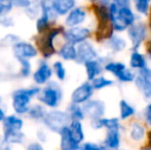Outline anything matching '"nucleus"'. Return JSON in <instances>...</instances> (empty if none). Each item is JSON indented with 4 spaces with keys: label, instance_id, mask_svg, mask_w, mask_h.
I'll return each mask as SVG.
<instances>
[{
    "label": "nucleus",
    "instance_id": "f257e3e1",
    "mask_svg": "<svg viewBox=\"0 0 151 150\" xmlns=\"http://www.w3.org/2000/svg\"><path fill=\"white\" fill-rule=\"evenodd\" d=\"M129 0H114L109 5L110 21L114 32L119 33L127 30L137 23V14L132 8Z\"/></svg>",
    "mask_w": 151,
    "mask_h": 150
},
{
    "label": "nucleus",
    "instance_id": "f03ea898",
    "mask_svg": "<svg viewBox=\"0 0 151 150\" xmlns=\"http://www.w3.org/2000/svg\"><path fill=\"white\" fill-rule=\"evenodd\" d=\"M64 32H65V29L62 26L50 27L44 32L40 33L37 36L34 37L36 46L44 59H50V57L56 54L54 40L60 34H64Z\"/></svg>",
    "mask_w": 151,
    "mask_h": 150
},
{
    "label": "nucleus",
    "instance_id": "7ed1b4c3",
    "mask_svg": "<svg viewBox=\"0 0 151 150\" xmlns=\"http://www.w3.org/2000/svg\"><path fill=\"white\" fill-rule=\"evenodd\" d=\"M40 90L38 88H21L12 93V108L18 114L28 113L30 109L31 98L35 95L39 94Z\"/></svg>",
    "mask_w": 151,
    "mask_h": 150
},
{
    "label": "nucleus",
    "instance_id": "20e7f679",
    "mask_svg": "<svg viewBox=\"0 0 151 150\" xmlns=\"http://www.w3.org/2000/svg\"><path fill=\"white\" fill-rule=\"evenodd\" d=\"M62 98H63V90L56 81L48 82L47 85L43 90H41L38 97L40 102L50 108L58 107L62 101Z\"/></svg>",
    "mask_w": 151,
    "mask_h": 150
},
{
    "label": "nucleus",
    "instance_id": "39448f33",
    "mask_svg": "<svg viewBox=\"0 0 151 150\" xmlns=\"http://www.w3.org/2000/svg\"><path fill=\"white\" fill-rule=\"evenodd\" d=\"M43 122L52 132L60 134L64 128L69 126L71 119H70L68 113L65 111L52 110L46 113Z\"/></svg>",
    "mask_w": 151,
    "mask_h": 150
},
{
    "label": "nucleus",
    "instance_id": "423d86ee",
    "mask_svg": "<svg viewBox=\"0 0 151 150\" xmlns=\"http://www.w3.org/2000/svg\"><path fill=\"white\" fill-rule=\"evenodd\" d=\"M148 26L144 22H137L127 30L132 52L138 50L148 37Z\"/></svg>",
    "mask_w": 151,
    "mask_h": 150
},
{
    "label": "nucleus",
    "instance_id": "0eeeda50",
    "mask_svg": "<svg viewBox=\"0 0 151 150\" xmlns=\"http://www.w3.org/2000/svg\"><path fill=\"white\" fill-rule=\"evenodd\" d=\"M91 31L88 27L79 26L74 27V28H68L65 30L63 36L65 38L66 42L73 45L77 46L83 42L88 41V39L91 37Z\"/></svg>",
    "mask_w": 151,
    "mask_h": 150
},
{
    "label": "nucleus",
    "instance_id": "6e6552de",
    "mask_svg": "<svg viewBox=\"0 0 151 150\" xmlns=\"http://www.w3.org/2000/svg\"><path fill=\"white\" fill-rule=\"evenodd\" d=\"M39 5L41 7V17L36 22V29H37L38 34L44 32L46 29L50 28V20L57 19V16H58L56 11L52 9L50 1H41L39 2Z\"/></svg>",
    "mask_w": 151,
    "mask_h": 150
},
{
    "label": "nucleus",
    "instance_id": "1a4fd4ad",
    "mask_svg": "<svg viewBox=\"0 0 151 150\" xmlns=\"http://www.w3.org/2000/svg\"><path fill=\"white\" fill-rule=\"evenodd\" d=\"M82 109L86 117H88L91 121V120H97L104 117L106 113V104L103 100L91 99L82 105Z\"/></svg>",
    "mask_w": 151,
    "mask_h": 150
},
{
    "label": "nucleus",
    "instance_id": "9d476101",
    "mask_svg": "<svg viewBox=\"0 0 151 150\" xmlns=\"http://www.w3.org/2000/svg\"><path fill=\"white\" fill-rule=\"evenodd\" d=\"M77 47V58L75 62L77 64L84 65L86 63L93 60H97L100 58L99 52L96 50L93 44L90 41H86L83 43L76 46Z\"/></svg>",
    "mask_w": 151,
    "mask_h": 150
},
{
    "label": "nucleus",
    "instance_id": "9b49d317",
    "mask_svg": "<svg viewBox=\"0 0 151 150\" xmlns=\"http://www.w3.org/2000/svg\"><path fill=\"white\" fill-rule=\"evenodd\" d=\"M95 90L90 81H86L73 90L71 95V103L77 105H83L91 100Z\"/></svg>",
    "mask_w": 151,
    "mask_h": 150
},
{
    "label": "nucleus",
    "instance_id": "f8f14e48",
    "mask_svg": "<svg viewBox=\"0 0 151 150\" xmlns=\"http://www.w3.org/2000/svg\"><path fill=\"white\" fill-rule=\"evenodd\" d=\"M86 10L82 6H76L67 14L65 19V25L68 28L79 27L86 19Z\"/></svg>",
    "mask_w": 151,
    "mask_h": 150
},
{
    "label": "nucleus",
    "instance_id": "ddd939ff",
    "mask_svg": "<svg viewBox=\"0 0 151 150\" xmlns=\"http://www.w3.org/2000/svg\"><path fill=\"white\" fill-rule=\"evenodd\" d=\"M106 64L105 60L100 57L97 60H93L90 62L84 64V68H86V77H88V81H93L97 77L102 75L104 71V65Z\"/></svg>",
    "mask_w": 151,
    "mask_h": 150
},
{
    "label": "nucleus",
    "instance_id": "4468645a",
    "mask_svg": "<svg viewBox=\"0 0 151 150\" xmlns=\"http://www.w3.org/2000/svg\"><path fill=\"white\" fill-rule=\"evenodd\" d=\"M14 52L17 59H32L37 56L38 52L31 43L25 41H20L14 46Z\"/></svg>",
    "mask_w": 151,
    "mask_h": 150
},
{
    "label": "nucleus",
    "instance_id": "2eb2a0df",
    "mask_svg": "<svg viewBox=\"0 0 151 150\" xmlns=\"http://www.w3.org/2000/svg\"><path fill=\"white\" fill-rule=\"evenodd\" d=\"M147 131L142 122L134 120L129 123V137L133 142L141 143L147 137Z\"/></svg>",
    "mask_w": 151,
    "mask_h": 150
},
{
    "label": "nucleus",
    "instance_id": "dca6fc26",
    "mask_svg": "<svg viewBox=\"0 0 151 150\" xmlns=\"http://www.w3.org/2000/svg\"><path fill=\"white\" fill-rule=\"evenodd\" d=\"M91 126L93 130L106 128L109 130H120L121 124L119 117H103L97 120H91Z\"/></svg>",
    "mask_w": 151,
    "mask_h": 150
},
{
    "label": "nucleus",
    "instance_id": "f3484780",
    "mask_svg": "<svg viewBox=\"0 0 151 150\" xmlns=\"http://www.w3.org/2000/svg\"><path fill=\"white\" fill-rule=\"evenodd\" d=\"M61 141H60V148L61 150H83L82 145L78 144L72 137L70 133L69 126L65 128L60 133Z\"/></svg>",
    "mask_w": 151,
    "mask_h": 150
},
{
    "label": "nucleus",
    "instance_id": "a211bd4d",
    "mask_svg": "<svg viewBox=\"0 0 151 150\" xmlns=\"http://www.w3.org/2000/svg\"><path fill=\"white\" fill-rule=\"evenodd\" d=\"M105 46L113 54H117L122 50H124L127 46V42L122 36L118 35L117 33H114L110 37L104 41Z\"/></svg>",
    "mask_w": 151,
    "mask_h": 150
},
{
    "label": "nucleus",
    "instance_id": "6ab92c4d",
    "mask_svg": "<svg viewBox=\"0 0 151 150\" xmlns=\"http://www.w3.org/2000/svg\"><path fill=\"white\" fill-rule=\"evenodd\" d=\"M102 144L108 150H119L121 144L120 130H109L106 132L105 139Z\"/></svg>",
    "mask_w": 151,
    "mask_h": 150
},
{
    "label": "nucleus",
    "instance_id": "aec40b11",
    "mask_svg": "<svg viewBox=\"0 0 151 150\" xmlns=\"http://www.w3.org/2000/svg\"><path fill=\"white\" fill-rule=\"evenodd\" d=\"M52 75V68L48 66L47 63L42 61V62H40L39 67L37 68V70H36L35 73L33 74V79L36 83L43 84V83H46V82L50 79Z\"/></svg>",
    "mask_w": 151,
    "mask_h": 150
},
{
    "label": "nucleus",
    "instance_id": "412c9836",
    "mask_svg": "<svg viewBox=\"0 0 151 150\" xmlns=\"http://www.w3.org/2000/svg\"><path fill=\"white\" fill-rule=\"evenodd\" d=\"M50 4L58 16L68 14L73 8L76 7V2L74 0H54L50 1Z\"/></svg>",
    "mask_w": 151,
    "mask_h": 150
},
{
    "label": "nucleus",
    "instance_id": "4be33fe9",
    "mask_svg": "<svg viewBox=\"0 0 151 150\" xmlns=\"http://www.w3.org/2000/svg\"><path fill=\"white\" fill-rule=\"evenodd\" d=\"M134 83L142 96L144 97V99L151 102V80L141 75H137V78Z\"/></svg>",
    "mask_w": 151,
    "mask_h": 150
},
{
    "label": "nucleus",
    "instance_id": "5701e85b",
    "mask_svg": "<svg viewBox=\"0 0 151 150\" xmlns=\"http://www.w3.org/2000/svg\"><path fill=\"white\" fill-rule=\"evenodd\" d=\"M147 66V60L143 54H141L139 50L132 52L131 56H129V68L132 70L140 71Z\"/></svg>",
    "mask_w": 151,
    "mask_h": 150
},
{
    "label": "nucleus",
    "instance_id": "b1692460",
    "mask_svg": "<svg viewBox=\"0 0 151 150\" xmlns=\"http://www.w3.org/2000/svg\"><path fill=\"white\" fill-rule=\"evenodd\" d=\"M59 56L65 61H76L77 58V47L73 44L64 43L58 52Z\"/></svg>",
    "mask_w": 151,
    "mask_h": 150
},
{
    "label": "nucleus",
    "instance_id": "393cba45",
    "mask_svg": "<svg viewBox=\"0 0 151 150\" xmlns=\"http://www.w3.org/2000/svg\"><path fill=\"white\" fill-rule=\"evenodd\" d=\"M69 130L74 140L78 144H81L84 140V131L81 121H76V120L71 121L69 124Z\"/></svg>",
    "mask_w": 151,
    "mask_h": 150
},
{
    "label": "nucleus",
    "instance_id": "a878e982",
    "mask_svg": "<svg viewBox=\"0 0 151 150\" xmlns=\"http://www.w3.org/2000/svg\"><path fill=\"white\" fill-rule=\"evenodd\" d=\"M136 115V108L127 100L122 99L119 102V119L127 120Z\"/></svg>",
    "mask_w": 151,
    "mask_h": 150
},
{
    "label": "nucleus",
    "instance_id": "bb28decb",
    "mask_svg": "<svg viewBox=\"0 0 151 150\" xmlns=\"http://www.w3.org/2000/svg\"><path fill=\"white\" fill-rule=\"evenodd\" d=\"M3 139L8 144H21L25 139V135L21 131L14 130H3Z\"/></svg>",
    "mask_w": 151,
    "mask_h": 150
},
{
    "label": "nucleus",
    "instance_id": "cd10ccee",
    "mask_svg": "<svg viewBox=\"0 0 151 150\" xmlns=\"http://www.w3.org/2000/svg\"><path fill=\"white\" fill-rule=\"evenodd\" d=\"M66 112L68 113L71 121H81L86 118V115H84L83 109H82V106L77 104H74V103H71L69 106L67 107V111Z\"/></svg>",
    "mask_w": 151,
    "mask_h": 150
},
{
    "label": "nucleus",
    "instance_id": "c85d7f7f",
    "mask_svg": "<svg viewBox=\"0 0 151 150\" xmlns=\"http://www.w3.org/2000/svg\"><path fill=\"white\" fill-rule=\"evenodd\" d=\"M23 120L16 115L6 116L3 120V130H14V131H21L23 128Z\"/></svg>",
    "mask_w": 151,
    "mask_h": 150
},
{
    "label": "nucleus",
    "instance_id": "c756f323",
    "mask_svg": "<svg viewBox=\"0 0 151 150\" xmlns=\"http://www.w3.org/2000/svg\"><path fill=\"white\" fill-rule=\"evenodd\" d=\"M138 73H136L135 71H133L131 68H125L124 70H122L118 74H116L114 77L117 79V81H119L120 83H129V82H135L136 78H137Z\"/></svg>",
    "mask_w": 151,
    "mask_h": 150
},
{
    "label": "nucleus",
    "instance_id": "7c9ffc66",
    "mask_svg": "<svg viewBox=\"0 0 151 150\" xmlns=\"http://www.w3.org/2000/svg\"><path fill=\"white\" fill-rule=\"evenodd\" d=\"M127 68V65L122 62H115V61H107L106 64L104 65V70L106 72L111 73L113 76L118 74L122 70Z\"/></svg>",
    "mask_w": 151,
    "mask_h": 150
},
{
    "label": "nucleus",
    "instance_id": "2f4dec72",
    "mask_svg": "<svg viewBox=\"0 0 151 150\" xmlns=\"http://www.w3.org/2000/svg\"><path fill=\"white\" fill-rule=\"evenodd\" d=\"M91 85H93V90H103L105 88H109L114 84V80L109 79V78H106L105 76L101 75L99 77H97L96 79H93V81H91Z\"/></svg>",
    "mask_w": 151,
    "mask_h": 150
},
{
    "label": "nucleus",
    "instance_id": "473e14b6",
    "mask_svg": "<svg viewBox=\"0 0 151 150\" xmlns=\"http://www.w3.org/2000/svg\"><path fill=\"white\" fill-rule=\"evenodd\" d=\"M135 10L141 16H148L151 10V2L148 0H136L133 2Z\"/></svg>",
    "mask_w": 151,
    "mask_h": 150
},
{
    "label": "nucleus",
    "instance_id": "72a5a7b5",
    "mask_svg": "<svg viewBox=\"0 0 151 150\" xmlns=\"http://www.w3.org/2000/svg\"><path fill=\"white\" fill-rule=\"evenodd\" d=\"M28 115L32 119H44L46 112L45 109L41 105H34V106L30 107L28 111Z\"/></svg>",
    "mask_w": 151,
    "mask_h": 150
},
{
    "label": "nucleus",
    "instance_id": "f704fd0d",
    "mask_svg": "<svg viewBox=\"0 0 151 150\" xmlns=\"http://www.w3.org/2000/svg\"><path fill=\"white\" fill-rule=\"evenodd\" d=\"M21 64V72L20 74L23 77H28L31 73V64L27 59H17Z\"/></svg>",
    "mask_w": 151,
    "mask_h": 150
},
{
    "label": "nucleus",
    "instance_id": "c9c22d12",
    "mask_svg": "<svg viewBox=\"0 0 151 150\" xmlns=\"http://www.w3.org/2000/svg\"><path fill=\"white\" fill-rule=\"evenodd\" d=\"M19 42H20L19 36L14 35V34H8L1 40V45L2 46H12V47H14Z\"/></svg>",
    "mask_w": 151,
    "mask_h": 150
},
{
    "label": "nucleus",
    "instance_id": "e433bc0d",
    "mask_svg": "<svg viewBox=\"0 0 151 150\" xmlns=\"http://www.w3.org/2000/svg\"><path fill=\"white\" fill-rule=\"evenodd\" d=\"M54 70L59 80H64L66 78V69L64 67L63 63L60 62V61H57L54 64Z\"/></svg>",
    "mask_w": 151,
    "mask_h": 150
},
{
    "label": "nucleus",
    "instance_id": "4c0bfd02",
    "mask_svg": "<svg viewBox=\"0 0 151 150\" xmlns=\"http://www.w3.org/2000/svg\"><path fill=\"white\" fill-rule=\"evenodd\" d=\"M12 6H14L12 1H9V0H0V17L6 16L12 10Z\"/></svg>",
    "mask_w": 151,
    "mask_h": 150
},
{
    "label": "nucleus",
    "instance_id": "58836bf2",
    "mask_svg": "<svg viewBox=\"0 0 151 150\" xmlns=\"http://www.w3.org/2000/svg\"><path fill=\"white\" fill-rule=\"evenodd\" d=\"M83 150H108L103 144H98L93 142H86L82 145Z\"/></svg>",
    "mask_w": 151,
    "mask_h": 150
},
{
    "label": "nucleus",
    "instance_id": "ea45409f",
    "mask_svg": "<svg viewBox=\"0 0 151 150\" xmlns=\"http://www.w3.org/2000/svg\"><path fill=\"white\" fill-rule=\"evenodd\" d=\"M0 25L3 27H12L14 25V21L12 17L2 16L0 17Z\"/></svg>",
    "mask_w": 151,
    "mask_h": 150
},
{
    "label": "nucleus",
    "instance_id": "a19ab883",
    "mask_svg": "<svg viewBox=\"0 0 151 150\" xmlns=\"http://www.w3.org/2000/svg\"><path fill=\"white\" fill-rule=\"evenodd\" d=\"M143 116H144V120H145L146 124L151 126V102L148 103L146 108L144 109Z\"/></svg>",
    "mask_w": 151,
    "mask_h": 150
},
{
    "label": "nucleus",
    "instance_id": "79ce46f5",
    "mask_svg": "<svg viewBox=\"0 0 151 150\" xmlns=\"http://www.w3.org/2000/svg\"><path fill=\"white\" fill-rule=\"evenodd\" d=\"M12 4L14 6L27 9V8H29L32 5V2L28 1V0H14V1H12Z\"/></svg>",
    "mask_w": 151,
    "mask_h": 150
},
{
    "label": "nucleus",
    "instance_id": "37998d69",
    "mask_svg": "<svg viewBox=\"0 0 151 150\" xmlns=\"http://www.w3.org/2000/svg\"><path fill=\"white\" fill-rule=\"evenodd\" d=\"M138 75H141V76H143V77L148 78V79L151 80V68L148 66L145 67V68H143L142 70L138 71Z\"/></svg>",
    "mask_w": 151,
    "mask_h": 150
},
{
    "label": "nucleus",
    "instance_id": "c03bdc74",
    "mask_svg": "<svg viewBox=\"0 0 151 150\" xmlns=\"http://www.w3.org/2000/svg\"><path fill=\"white\" fill-rule=\"evenodd\" d=\"M26 150H44V149L40 143L33 142V143H31V144L28 145V147H27Z\"/></svg>",
    "mask_w": 151,
    "mask_h": 150
},
{
    "label": "nucleus",
    "instance_id": "a18cd8bd",
    "mask_svg": "<svg viewBox=\"0 0 151 150\" xmlns=\"http://www.w3.org/2000/svg\"><path fill=\"white\" fill-rule=\"evenodd\" d=\"M0 150H10V144H8L4 139H0Z\"/></svg>",
    "mask_w": 151,
    "mask_h": 150
},
{
    "label": "nucleus",
    "instance_id": "49530a36",
    "mask_svg": "<svg viewBox=\"0 0 151 150\" xmlns=\"http://www.w3.org/2000/svg\"><path fill=\"white\" fill-rule=\"evenodd\" d=\"M37 136H38V138H39V140H41V141H44V140H45V136H44V134L42 133V131L38 132Z\"/></svg>",
    "mask_w": 151,
    "mask_h": 150
},
{
    "label": "nucleus",
    "instance_id": "de8ad7c7",
    "mask_svg": "<svg viewBox=\"0 0 151 150\" xmlns=\"http://www.w3.org/2000/svg\"><path fill=\"white\" fill-rule=\"evenodd\" d=\"M147 56H148V59L151 60V41L148 43V47H147Z\"/></svg>",
    "mask_w": 151,
    "mask_h": 150
},
{
    "label": "nucleus",
    "instance_id": "09e8293b",
    "mask_svg": "<svg viewBox=\"0 0 151 150\" xmlns=\"http://www.w3.org/2000/svg\"><path fill=\"white\" fill-rule=\"evenodd\" d=\"M5 113H4V111L2 110L1 108H0V121H3L4 119H5Z\"/></svg>",
    "mask_w": 151,
    "mask_h": 150
},
{
    "label": "nucleus",
    "instance_id": "8fccbe9b",
    "mask_svg": "<svg viewBox=\"0 0 151 150\" xmlns=\"http://www.w3.org/2000/svg\"><path fill=\"white\" fill-rule=\"evenodd\" d=\"M147 140H148V145L151 147V131H149L147 134Z\"/></svg>",
    "mask_w": 151,
    "mask_h": 150
},
{
    "label": "nucleus",
    "instance_id": "3c124183",
    "mask_svg": "<svg viewBox=\"0 0 151 150\" xmlns=\"http://www.w3.org/2000/svg\"><path fill=\"white\" fill-rule=\"evenodd\" d=\"M141 150H151V147L149 146V145H148V146H145V147H143V148H142Z\"/></svg>",
    "mask_w": 151,
    "mask_h": 150
},
{
    "label": "nucleus",
    "instance_id": "603ef678",
    "mask_svg": "<svg viewBox=\"0 0 151 150\" xmlns=\"http://www.w3.org/2000/svg\"><path fill=\"white\" fill-rule=\"evenodd\" d=\"M1 102H2V98H1V96H0V104H1Z\"/></svg>",
    "mask_w": 151,
    "mask_h": 150
}]
</instances>
